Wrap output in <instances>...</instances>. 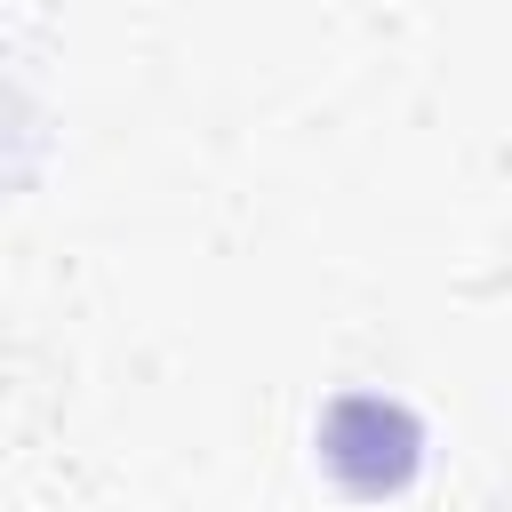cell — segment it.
Masks as SVG:
<instances>
[{"label":"cell","instance_id":"6da1fadb","mask_svg":"<svg viewBox=\"0 0 512 512\" xmlns=\"http://www.w3.org/2000/svg\"><path fill=\"white\" fill-rule=\"evenodd\" d=\"M320 464L344 496H400L424 464V424L384 392H344L320 408Z\"/></svg>","mask_w":512,"mask_h":512}]
</instances>
